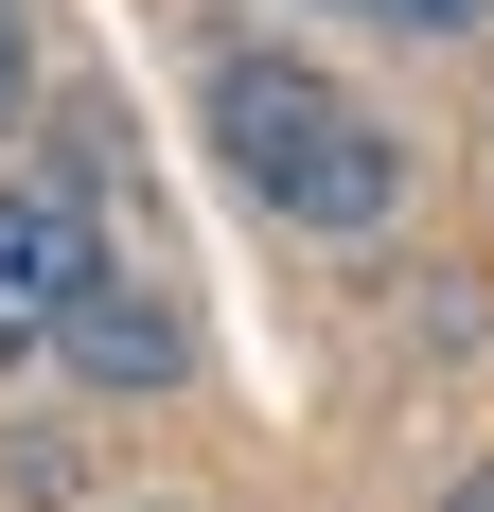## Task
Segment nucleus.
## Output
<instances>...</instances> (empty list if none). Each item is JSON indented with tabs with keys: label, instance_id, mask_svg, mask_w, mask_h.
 Instances as JSON below:
<instances>
[{
	"label": "nucleus",
	"instance_id": "nucleus-1",
	"mask_svg": "<svg viewBox=\"0 0 494 512\" xmlns=\"http://www.w3.org/2000/svg\"><path fill=\"white\" fill-rule=\"evenodd\" d=\"M212 142H230V177L265 212H300V230H389V195H406V142L336 89V71H300V53H230V71H212Z\"/></svg>",
	"mask_w": 494,
	"mask_h": 512
},
{
	"label": "nucleus",
	"instance_id": "nucleus-2",
	"mask_svg": "<svg viewBox=\"0 0 494 512\" xmlns=\"http://www.w3.org/2000/svg\"><path fill=\"white\" fill-rule=\"evenodd\" d=\"M71 283H89V195L71 177H18L0 195V354H53Z\"/></svg>",
	"mask_w": 494,
	"mask_h": 512
},
{
	"label": "nucleus",
	"instance_id": "nucleus-3",
	"mask_svg": "<svg viewBox=\"0 0 494 512\" xmlns=\"http://www.w3.org/2000/svg\"><path fill=\"white\" fill-rule=\"evenodd\" d=\"M53 354L89 371V389H177V301H159V283H124V265H89V283H71V318H53Z\"/></svg>",
	"mask_w": 494,
	"mask_h": 512
},
{
	"label": "nucleus",
	"instance_id": "nucleus-4",
	"mask_svg": "<svg viewBox=\"0 0 494 512\" xmlns=\"http://www.w3.org/2000/svg\"><path fill=\"white\" fill-rule=\"evenodd\" d=\"M371 18H389V36H477L494 0H371Z\"/></svg>",
	"mask_w": 494,
	"mask_h": 512
},
{
	"label": "nucleus",
	"instance_id": "nucleus-5",
	"mask_svg": "<svg viewBox=\"0 0 494 512\" xmlns=\"http://www.w3.org/2000/svg\"><path fill=\"white\" fill-rule=\"evenodd\" d=\"M0 124H18V0H0Z\"/></svg>",
	"mask_w": 494,
	"mask_h": 512
},
{
	"label": "nucleus",
	"instance_id": "nucleus-6",
	"mask_svg": "<svg viewBox=\"0 0 494 512\" xmlns=\"http://www.w3.org/2000/svg\"><path fill=\"white\" fill-rule=\"evenodd\" d=\"M459 512H494V460H477V477H459Z\"/></svg>",
	"mask_w": 494,
	"mask_h": 512
},
{
	"label": "nucleus",
	"instance_id": "nucleus-7",
	"mask_svg": "<svg viewBox=\"0 0 494 512\" xmlns=\"http://www.w3.org/2000/svg\"><path fill=\"white\" fill-rule=\"evenodd\" d=\"M353 18H371V0H353Z\"/></svg>",
	"mask_w": 494,
	"mask_h": 512
}]
</instances>
